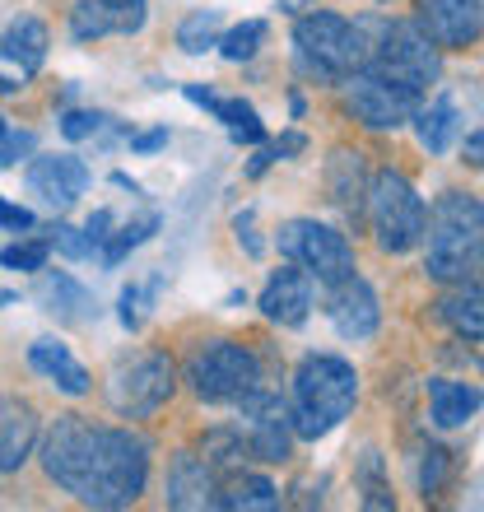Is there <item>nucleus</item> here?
<instances>
[{
    "instance_id": "1",
    "label": "nucleus",
    "mask_w": 484,
    "mask_h": 512,
    "mask_svg": "<svg viewBox=\"0 0 484 512\" xmlns=\"http://www.w3.org/2000/svg\"><path fill=\"white\" fill-rule=\"evenodd\" d=\"M42 471L84 508H126L149 485V443L131 429L61 415L42 438Z\"/></svg>"
},
{
    "instance_id": "2",
    "label": "nucleus",
    "mask_w": 484,
    "mask_h": 512,
    "mask_svg": "<svg viewBox=\"0 0 484 512\" xmlns=\"http://www.w3.org/2000/svg\"><path fill=\"white\" fill-rule=\"evenodd\" d=\"M354 401H359V373L354 364L336 359V354H308L294 373V401H289V424L294 438H326L350 419Z\"/></svg>"
},
{
    "instance_id": "3",
    "label": "nucleus",
    "mask_w": 484,
    "mask_h": 512,
    "mask_svg": "<svg viewBox=\"0 0 484 512\" xmlns=\"http://www.w3.org/2000/svg\"><path fill=\"white\" fill-rule=\"evenodd\" d=\"M382 19H345V14H331V10H317V14H303L294 24V56H298V70L312 75V80H326V84H340L345 75L368 61L373 52V33Z\"/></svg>"
},
{
    "instance_id": "4",
    "label": "nucleus",
    "mask_w": 484,
    "mask_h": 512,
    "mask_svg": "<svg viewBox=\"0 0 484 512\" xmlns=\"http://www.w3.org/2000/svg\"><path fill=\"white\" fill-rule=\"evenodd\" d=\"M484 233V210L466 191H447L424 219V238H429V256L424 270L438 284H461L480 275V238Z\"/></svg>"
},
{
    "instance_id": "5",
    "label": "nucleus",
    "mask_w": 484,
    "mask_h": 512,
    "mask_svg": "<svg viewBox=\"0 0 484 512\" xmlns=\"http://www.w3.org/2000/svg\"><path fill=\"white\" fill-rule=\"evenodd\" d=\"M368 219H373L377 247L391 256H401L424 243V219H429V210H424V196H419L396 168H382V173H373V182H368Z\"/></svg>"
},
{
    "instance_id": "6",
    "label": "nucleus",
    "mask_w": 484,
    "mask_h": 512,
    "mask_svg": "<svg viewBox=\"0 0 484 512\" xmlns=\"http://www.w3.org/2000/svg\"><path fill=\"white\" fill-rule=\"evenodd\" d=\"M363 66L377 70V75H387V80H396V84H405V89H415V94H429V84L438 80L443 61H438V47H433L415 24H396V19L387 24V19H382L373 33V52H368Z\"/></svg>"
},
{
    "instance_id": "7",
    "label": "nucleus",
    "mask_w": 484,
    "mask_h": 512,
    "mask_svg": "<svg viewBox=\"0 0 484 512\" xmlns=\"http://www.w3.org/2000/svg\"><path fill=\"white\" fill-rule=\"evenodd\" d=\"M187 382L191 391L210 405H233L242 401L247 391L261 387V359H256L247 345H233V340H210L191 354L187 364Z\"/></svg>"
},
{
    "instance_id": "8",
    "label": "nucleus",
    "mask_w": 484,
    "mask_h": 512,
    "mask_svg": "<svg viewBox=\"0 0 484 512\" xmlns=\"http://www.w3.org/2000/svg\"><path fill=\"white\" fill-rule=\"evenodd\" d=\"M280 256H289L298 270H308L317 284H340L354 275V247L345 243V233L326 229L317 219H289L275 233Z\"/></svg>"
},
{
    "instance_id": "9",
    "label": "nucleus",
    "mask_w": 484,
    "mask_h": 512,
    "mask_svg": "<svg viewBox=\"0 0 484 512\" xmlns=\"http://www.w3.org/2000/svg\"><path fill=\"white\" fill-rule=\"evenodd\" d=\"M173 391H177V368L159 350L135 354V359H126L112 373V405L126 419H145L154 410H163V405L173 401Z\"/></svg>"
},
{
    "instance_id": "10",
    "label": "nucleus",
    "mask_w": 484,
    "mask_h": 512,
    "mask_svg": "<svg viewBox=\"0 0 484 512\" xmlns=\"http://www.w3.org/2000/svg\"><path fill=\"white\" fill-rule=\"evenodd\" d=\"M340 84H345L350 112L363 126H373V131H396V126L410 122L419 112V103H424V94H415V89H405V84L387 80V75H377V70H368V66L345 75Z\"/></svg>"
},
{
    "instance_id": "11",
    "label": "nucleus",
    "mask_w": 484,
    "mask_h": 512,
    "mask_svg": "<svg viewBox=\"0 0 484 512\" xmlns=\"http://www.w3.org/2000/svg\"><path fill=\"white\" fill-rule=\"evenodd\" d=\"M238 405V438L247 447V457L266 461V466H280L289 461V447H294V424H289V405L280 396H270L266 387L247 391Z\"/></svg>"
},
{
    "instance_id": "12",
    "label": "nucleus",
    "mask_w": 484,
    "mask_h": 512,
    "mask_svg": "<svg viewBox=\"0 0 484 512\" xmlns=\"http://www.w3.org/2000/svg\"><path fill=\"white\" fill-rule=\"evenodd\" d=\"M47 61V24L19 14L0 33V94H19Z\"/></svg>"
},
{
    "instance_id": "13",
    "label": "nucleus",
    "mask_w": 484,
    "mask_h": 512,
    "mask_svg": "<svg viewBox=\"0 0 484 512\" xmlns=\"http://www.w3.org/2000/svg\"><path fill=\"white\" fill-rule=\"evenodd\" d=\"M484 0H415V28L433 47H475Z\"/></svg>"
},
{
    "instance_id": "14",
    "label": "nucleus",
    "mask_w": 484,
    "mask_h": 512,
    "mask_svg": "<svg viewBox=\"0 0 484 512\" xmlns=\"http://www.w3.org/2000/svg\"><path fill=\"white\" fill-rule=\"evenodd\" d=\"M149 19V0H80L70 10V38L98 42V38H131Z\"/></svg>"
},
{
    "instance_id": "15",
    "label": "nucleus",
    "mask_w": 484,
    "mask_h": 512,
    "mask_svg": "<svg viewBox=\"0 0 484 512\" xmlns=\"http://www.w3.org/2000/svg\"><path fill=\"white\" fill-rule=\"evenodd\" d=\"M84 187H89V168L75 154H47L28 163V191L47 210H70L84 196Z\"/></svg>"
},
{
    "instance_id": "16",
    "label": "nucleus",
    "mask_w": 484,
    "mask_h": 512,
    "mask_svg": "<svg viewBox=\"0 0 484 512\" xmlns=\"http://www.w3.org/2000/svg\"><path fill=\"white\" fill-rule=\"evenodd\" d=\"M336 294H331V326H336L345 340H368L382 326V308H377V294L373 284L359 280V275H350V280L331 284Z\"/></svg>"
},
{
    "instance_id": "17",
    "label": "nucleus",
    "mask_w": 484,
    "mask_h": 512,
    "mask_svg": "<svg viewBox=\"0 0 484 512\" xmlns=\"http://www.w3.org/2000/svg\"><path fill=\"white\" fill-rule=\"evenodd\" d=\"M312 303H317V284H312L308 270H275L270 284L261 289V312L266 322H280V326H303L308 322Z\"/></svg>"
},
{
    "instance_id": "18",
    "label": "nucleus",
    "mask_w": 484,
    "mask_h": 512,
    "mask_svg": "<svg viewBox=\"0 0 484 512\" xmlns=\"http://www.w3.org/2000/svg\"><path fill=\"white\" fill-rule=\"evenodd\" d=\"M215 489H219V480L205 457L177 452V457L168 461V508H182V512L215 508Z\"/></svg>"
},
{
    "instance_id": "19",
    "label": "nucleus",
    "mask_w": 484,
    "mask_h": 512,
    "mask_svg": "<svg viewBox=\"0 0 484 512\" xmlns=\"http://www.w3.org/2000/svg\"><path fill=\"white\" fill-rule=\"evenodd\" d=\"M38 443V410L19 396H0V475L19 471Z\"/></svg>"
},
{
    "instance_id": "20",
    "label": "nucleus",
    "mask_w": 484,
    "mask_h": 512,
    "mask_svg": "<svg viewBox=\"0 0 484 512\" xmlns=\"http://www.w3.org/2000/svg\"><path fill=\"white\" fill-rule=\"evenodd\" d=\"M28 364H33V373H42V378L52 382L56 391H66V396H84V391H89V373H84V364L56 336L33 340V345H28Z\"/></svg>"
},
{
    "instance_id": "21",
    "label": "nucleus",
    "mask_w": 484,
    "mask_h": 512,
    "mask_svg": "<svg viewBox=\"0 0 484 512\" xmlns=\"http://www.w3.org/2000/svg\"><path fill=\"white\" fill-rule=\"evenodd\" d=\"M38 303L47 317H56V322H66V326H80L94 317V294L84 289L80 280H70L66 270H52V275H42L38 280Z\"/></svg>"
},
{
    "instance_id": "22",
    "label": "nucleus",
    "mask_w": 484,
    "mask_h": 512,
    "mask_svg": "<svg viewBox=\"0 0 484 512\" xmlns=\"http://www.w3.org/2000/svg\"><path fill=\"white\" fill-rule=\"evenodd\" d=\"M215 508L229 512H270L280 508V489L270 485L266 475H247V471H229L215 489Z\"/></svg>"
},
{
    "instance_id": "23",
    "label": "nucleus",
    "mask_w": 484,
    "mask_h": 512,
    "mask_svg": "<svg viewBox=\"0 0 484 512\" xmlns=\"http://www.w3.org/2000/svg\"><path fill=\"white\" fill-rule=\"evenodd\" d=\"M429 410L438 429H461L480 415V391L471 382H452V378H433L429 382Z\"/></svg>"
},
{
    "instance_id": "24",
    "label": "nucleus",
    "mask_w": 484,
    "mask_h": 512,
    "mask_svg": "<svg viewBox=\"0 0 484 512\" xmlns=\"http://www.w3.org/2000/svg\"><path fill=\"white\" fill-rule=\"evenodd\" d=\"M484 298H480V284L475 280H461L452 294L438 303V312H443V322L457 331L461 340H471V345H480L484 336Z\"/></svg>"
},
{
    "instance_id": "25",
    "label": "nucleus",
    "mask_w": 484,
    "mask_h": 512,
    "mask_svg": "<svg viewBox=\"0 0 484 512\" xmlns=\"http://www.w3.org/2000/svg\"><path fill=\"white\" fill-rule=\"evenodd\" d=\"M415 122V131H419V145L429 149V154H447L452 149V140H457V131H461V117H457V103L452 98H433L429 108L419 103V112L410 117Z\"/></svg>"
},
{
    "instance_id": "26",
    "label": "nucleus",
    "mask_w": 484,
    "mask_h": 512,
    "mask_svg": "<svg viewBox=\"0 0 484 512\" xmlns=\"http://www.w3.org/2000/svg\"><path fill=\"white\" fill-rule=\"evenodd\" d=\"M210 112L229 126L238 145H261V140H266V126H261V117H256L252 103H242V98H215V108Z\"/></svg>"
},
{
    "instance_id": "27",
    "label": "nucleus",
    "mask_w": 484,
    "mask_h": 512,
    "mask_svg": "<svg viewBox=\"0 0 484 512\" xmlns=\"http://www.w3.org/2000/svg\"><path fill=\"white\" fill-rule=\"evenodd\" d=\"M159 229V215H140L135 224H121L117 233H108V243H103V266H121L126 256L135 252L140 243H149V233Z\"/></svg>"
},
{
    "instance_id": "28",
    "label": "nucleus",
    "mask_w": 484,
    "mask_h": 512,
    "mask_svg": "<svg viewBox=\"0 0 484 512\" xmlns=\"http://www.w3.org/2000/svg\"><path fill=\"white\" fill-rule=\"evenodd\" d=\"M215 42H219V10H196L177 24V47H182V52L201 56V52H210Z\"/></svg>"
},
{
    "instance_id": "29",
    "label": "nucleus",
    "mask_w": 484,
    "mask_h": 512,
    "mask_svg": "<svg viewBox=\"0 0 484 512\" xmlns=\"http://www.w3.org/2000/svg\"><path fill=\"white\" fill-rule=\"evenodd\" d=\"M261 42H266V19H242L238 28H229V33L215 42V47L224 52V61H252V56L261 52Z\"/></svg>"
},
{
    "instance_id": "30",
    "label": "nucleus",
    "mask_w": 484,
    "mask_h": 512,
    "mask_svg": "<svg viewBox=\"0 0 484 512\" xmlns=\"http://www.w3.org/2000/svg\"><path fill=\"white\" fill-rule=\"evenodd\" d=\"M238 457H247V447H242L238 429H215V433H205V461H210V471H219V475L238 471Z\"/></svg>"
},
{
    "instance_id": "31",
    "label": "nucleus",
    "mask_w": 484,
    "mask_h": 512,
    "mask_svg": "<svg viewBox=\"0 0 484 512\" xmlns=\"http://www.w3.org/2000/svg\"><path fill=\"white\" fill-rule=\"evenodd\" d=\"M159 289H163V275H154V280L145 284V289H140V284H131V289H121V326H126V331H140V326H145V303H154V298H159Z\"/></svg>"
},
{
    "instance_id": "32",
    "label": "nucleus",
    "mask_w": 484,
    "mask_h": 512,
    "mask_svg": "<svg viewBox=\"0 0 484 512\" xmlns=\"http://www.w3.org/2000/svg\"><path fill=\"white\" fill-rule=\"evenodd\" d=\"M52 256V243L47 238H33V243H14L0 252V266L5 270H42Z\"/></svg>"
},
{
    "instance_id": "33",
    "label": "nucleus",
    "mask_w": 484,
    "mask_h": 512,
    "mask_svg": "<svg viewBox=\"0 0 484 512\" xmlns=\"http://www.w3.org/2000/svg\"><path fill=\"white\" fill-rule=\"evenodd\" d=\"M447 466H452V452H443V447L424 452V461H419V489H424V499H433L447 485Z\"/></svg>"
},
{
    "instance_id": "34",
    "label": "nucleus",
    "mask_w": 484,
    "mask_h": 512,
    "mask_svg": "<svg viewBox=\"0 0 484 512\" xmlns=\"http://www.w3.org/2000/svg\"><path fill=\"white\" fill-rule=\"evenodd\" d=\"M112 117H103V112H66L61 117V135L66 140H94L98 131H108Z\"/></svg>"
},
{
    "instance_id": "35",
    "label": "nucleus",
    "mask_w": 484,
    "mask_h": 512,
    "mask_svg": "<svg viewBox=\"0 0 484 512\" xmlns=\"http://www.w3.org/2000/svg\"><path fill=\"white\" fill-rule=\"evenodd\" d=\"M47 243H52L61 256H70V261H84V256H94V243L84 238V229H70V224H56Z\"/></svg>"
},
{
    "instance_id": "36",
    "label": "nucleus",
    "mask_w": 484,
    "mask_h": 512,
    "mask_svg": "<svg viewBox=\"0 0 484 512\" xmlns=\"http://www.w3.org/2000/svg\"><path fill=\"white\" fill-rule=\"evenodd\" d=\"M377 471H382V457L377 452H363V485H368V508H391V494H387V485L377 480Z\"/></svg>"
},
{
    "instance_id": "37",
    "label": "nucleus",
    "mask_w": 484,
    "mask_h": 512,
    "mask_svg": "<svg viewBox=\"0 0 484 512\" xmlns=\"http://www.w3.org/2000/svg\"><path fill=\"white\" fill-rule=\"evenodd\" d=\"M28 149H33V135L28 131H19V135L5 131L0 135V168H10V163L19 159V154H28Z\"/></svg>"
},
{
    "instance_id": "38",
    "label": "nucleus",
    "mask_w": 484,
    "mask_h": 512,
    "mask_svg": "<svg viewBox=\"0 0 484 512\" xmlns=\"http://www.w3.org/2000/svg\"><path fill=\"white\" fill-rule=\"evenodd\" d=\"M112 224H117V219H112V210H94V215H89V224H84V238H89L94 247H103V243H108V233H112Z\"/></svg>"
},
{
    "instance_id": "39",
    "label": "nucleus",
    "mask_w": 484,
    "mask_h": 512,
    "mask_svg": "<svg viewBox=\"0 0 484 512\" xmlns=\"http://www.w3.org/2000/svg\"><path fill=\"white\" fill-rule=\"evenodd\" d=\"M0 224H5V229H33V210H24V205H10L5 201V196H0Z\"/></svg>"
},
{
    "instance_id": "40",
    "label": "nucleus",
    "mask_w": 484,
    "mask_h": 512,
    "mask_svg": "<svg viewBox=\"0 0 484 512\" xmlns=\"http://www.w3.org/2000/svg\"><path fill=\"white\" fill-rule=\"evenodd\" d=\"M233 229H238V243L247 247V256H261V238L252 233V210H242V215L233 219Z\"/></svg>"
},
{
    "instance_id": "41",
    "label": "nucleus",
    "mask_w": 484,
    "mask_h": 512,
    "mask_svg": "<svg viewBox=\"0 0 484 512\" xmlns=\"http://www.w3.org/2000/svg\"><path fill=\"white\" fill-rule=\"evenodd\" d=\"M163 145H168V126H154V131H145V135H135L131 140L135 154H154V149H163Z\"/></svg>"
},
{
    "instance_id": "42",
    "label": "nucleus",
    "mask_w": 484,
    "mask_h": 512,
    "mask_svg": "<svg viewBox=\"0 0 484 512\" xmlns=\"http://www.w3.org/2000/svg\"><path fill=\"white\" fill-rule=\"evenodd\" d=\"M480 154H484V140H480V131H471V140H466V163H471V168H480Z\"/></svg>"
},
{
    "instance_id": "43",
    "label": "nucleus",
    "mask_w": 484,
    "mask_h": 512,
    "mask_svg": "<svg viewBox=\"0 0 484 512\" xmlns=\"http://www.w3.org/2000/svg\"><path fill=\"white\" fill-rule=\"evenodd\" d=\"M284 10H308V5H317V0H280Z\"/></svg>"
},
{
    "instance_id": "44",
    "label": "nucleus",
    "mask_w": 484,
    "mask_h": 512,
    "mask_svg": "<svg viewBox=\"0 0 484 512\" xmlns=\"http://www.w3.org/2000/svg\"><path fill=\"white\" fill-rule=\"evenodd\" d=\"M10 303H19V294H14V289H0V308H10Z\"/></svg>"
},
{
    "instance_id": "45",
    "label": "nucleus",
    "mask_w": 484,
    "mask_h": 512,
    "mask_svg": "<svg viewBox=\"0 0 484 512\" xmlns=\"http://www.w3.org/2000/svg\"><path fill=\"white\" fill-rule=\"evenodd\" d=\"M5 131H10V122H5V117H0V135H5Z\"/></svg>"
}]
</instances>
